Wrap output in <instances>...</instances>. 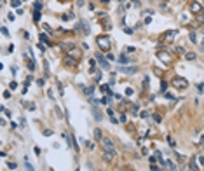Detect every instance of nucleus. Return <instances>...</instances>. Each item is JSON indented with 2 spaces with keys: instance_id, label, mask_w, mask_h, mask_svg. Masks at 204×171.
<instances>
[{
  "instance_id": "42",
  "label": "nucleus",
  "mask_w": 204,
  "mask_h": 171,
  "mask_svg": "<svg viewBox=\"0 0 204 171\" xmlns=\"http://www.w3.org/2000/svg\"><path fill=\"white\" fill-rule=\"evenodd\" d=\"M146 87H148V79L145 77V79H143V89H146Z\"/></svg>"
},
{
  "instance_id": "13",
  "label": "nucleus",
  "mask_w": 204,
  "mask_h": 171,
  "mask_svg": "<svg viewBox=\"0 0 204 171\" xmlns=\"http://www.w3.org/2000/svg\"><path fill=\"white\" fill-rule=\"evenodd\" d=\"M77 28L82 30V31H84V35H89V26H87V23H84V21H82V23H79V26H77Z\"/></svg>"
},
{
  "instance_id": "33",
  "label": "nucleus",
  "mask_w": 204,
  "mask_h": 171,
  "mask_svg": "<svg viewBox=\"0 0 204 171\" xmlns=\"http://www.w3.org/2000/svg\"><path fill=\"white\" fill-rule=\"evenodd\" d=\"M93 91H94V87H84V93H86V94H91Z\"/></svg>"
},
{
  "instance_id": "41",
  "label": "nucleus",
  "mask_w": 204,
  "mask_h": 171,
  "mask_svg": "<svg viewBox=\"0 0 204 171\" xmlns=\"http://www.w3.org/2000/svg\"><path fill=\"white\" fill-rule=\"evenodd\" d=\"M2 96H4L5 100H9V98H11V93H9V91H4V94H2Z\"/></svg>"
},
{
  "instance_id": "53",
  "label": "nucleus",
  "mask_w": 204,
  "mask_h": 171,
  "mask_svg": "<svg viewBox=\"0 0 204 171\" xmlns=\"http://www.w3.org/2000/svg\"><path fill=\"white\" fill-rule=\"evenodd\" d=\"M101 2H103V4H108V2H110V0H101Z\"/></svg>"
},
{
  "instance_id": "15",
  "label": "nucleus",
  "mask_w": 204,
  "mask_h": 171,
  "mask_svg": "<svg viewBox=\"0 0 204 171\" xmlns=\"http://www.w3.org/2000/svg\"><path fill=\"white\" fill-rule=\"evenodd\" d=\"M134 72H136V66H124L122 68V73H128V75H131Z\"/></svg>"
},
{
  "instance_id": "29",
  "label": "nucleus",
  "mask_w": 204,
  "mask_h": 171,
  "mask_svg": "<svg viewBox=\"0 0 204 171\" xmlns=\"http://www.w3.org/2000/svg\"><path fill=\"white\" fill-rule=\"evenodd\" d=\"M197 162H199V166L202 168L204 166V155H197Z\"/></svg>"
},
{
  "instance_id": "16",
  "label": "nucleus",
  "mask_w": 204,
  "mask_h": 171,
  "mask_svg": "<svg viewBox=\"0 0 204 171\" xmlns=\"http://www.w3.org/2000/svg\"><path fill=\"white\" fill-rule=\"evenodd\" d=\"M138 110H140V108H138L136 103H131V105H129V112L133 113V115H138Z\"/></svg>"
},
{
  "instance_id": "6",
  "label": "nucleus",
  "mask_w": 204,
  "mask_h": 171,
  "mask_svg": "<svg viewBox=\"0 0 204 171\" xmlns=\"http://www.w3.org/2000/svg\"><path fill=\"white\" fill-rule=\"evenodd\" d=\"M188 168H190V171H201V166L197 164V155H194L192 159L188 161Z\"/></svg>"
},
{
  "instance_id": "22",
  "label": "nucleus",
  "mask_w": 204,
  "mask_h": 171,
  "mask_svg": "<svg viewBox=\"0 0 204 171\" xmlns=\"http://www.w3.org/2000/svg\"><path fill=\"white\" fill-rule=\"evenodd\" d=\"M24 168H26V169H28V171H35V168H33V166H31V164H30V162H28V157L24 159Z\"/></svg>"
},
{
  "instance_id": "36",
  "label": "nucleus",
  "mask_w": 204,
  "mask_h": 171,
  "mask_svg": "<svg viewBox=\"0 0 204 171\" xmlns=\"http://www.w3.org/2000/svg\"><path fill=\"white\" fill-rule=\"evenodd\" d=\"M176 53H178V54H185V49L180 46V47H176Z\"/></svg>"
},
{
  "instance_id": "18",
  "label": "nucleus",
  "mask_w": 204,
  "mask_h": 171,
  "mask_svg": "<svg viewBox=\"0 0 204 171\" xmlns=\"http://www.w3.org/2000/svg\"><path fill=\"white\" fill-rule=\"evenodd\" d=\"M166 168H169V171H178V168L173 164V161H166Z\"/></svg>"
},
{
  "instance_id": "39",
  "label": "nucleus",
  "mask_w": 204,
  "mask_h": 171,
  "mask_svg": "<svg viewBox=\"0 0 204 171\" xmlns=\"http://www.w3.org/2000/svg\"><path fill=\"white\" fill-rule=\"evenodd\" d=\"M128 121V115L126 113H120V122H126Z\"/></svg>"
},
{
  "instance_id": "10",
  "label": "nucleus",
  "mask_w": 204,
  "mask_h": 171,
  "mask_svg": "<svg viewBox=\"0 0 204 171\" xmlns=\"http://www.w3.org/2000/svg\"><path fill=\"white\" fill-rule=\"evenodd\" d=\"M65 65L75 66L77 65V58H73V56H70V54H66V56H65Z\"/></svg>"
},
{
  "instance_id": "34",
  "label": "nucleus",
  "mask_w": 204,
  "mask_h": 171,
  "mask_svg": "<svg viewBox=\"0 0 204 171\" xmlns=\"http://www.w3.org/2000/svg\"><path fill=\"white\" fill-rule=\"evenodd\" d=\"M164 96H166V98H169V100H176L175 96L171 94V93H168V91H166V93H164Z\"/></svg>"
},
{
  "instance_id": "24",
  "label": "nucleus",
  "mask_w": 204,
  "mask_h": 171,
  "mask_svg": "<svg viewBox=\"0 0 204 171\" xmlns=\"http://www.w3.org/2000/svg\"><path fill=\"white\" fill-rule=\"evenodd\" d=\"M33 21H35V23H39V21H40V11H35V12H33Z\"/></svg>"
},
{
  "instance_id": "9",
  "label": "nucleus",
  "mask_w": 204,
  "mask_h": 171,
  "mask_svg": "<svg viewBox=\"0 0 204 171\" xmlns=\"http://www.w3.org/2000/svg\"><path fill=\"white\" fill-rule=\"evenodd\" d=\"M190 11H192L194 14H199V12L202 11V7H201V2H192V4H190Z\"/></svg>"
},
{
  "instance_id": "4",
  "label": "nucleus",
  "mask_w": 204,
  "mask_h": 171,
  "mask_svg": "<svg viewBox=\"0 0 204 171\" xmlns=\"http://www.w3.org/2000/svg\"><path fill=\"white\" fill-rule=\"evenodd\" d=\"M178 35V30H169L168 33H164L162 35V44H173V40H175V37Z\"/></svg>"
},
{
  "instance_id": "2",
  "label": "nucleus",
  "mask_w": 204,
  "mask_h": 171,
  "mask_svg": "<svg viewBox=\"0 0 204 171\" xmlns=\"http://www.w3.org/2000/svg\"><path fill=\"white\" fill-rule=\"evenodd\" d=\"M101 147H103V150H106V152H110L113 157L117 155V150H115V145H113V142H112L110 138H103L101 140Z\"/></svg>"
},
{
  "instance_id": "20",
  "label": "nucleus",
  "mask_w": 204,
  "mask_h": 171,
  "mask_svg": "<svg viewBox=\"0 0 204 171\" xmlns=\"http://www.w3.org/2000/svg\"><path fill=\"white\" fill-rule=\"evenodd\" d=\"M42 28L46 30V33H47V35H54V31L51 30V26H49V24H42Z\"/></svg>"
},
{
  "instance_id": "28",
  "label": "nucleus",
  "mask_w": 204,
  "mask_h": 171,
  "mask_svg": "<svg viewBox=\"0 0 204 171\" xmlns=\"http://www.w3.org/2000/svg\"><path fill=\"white\" fill-rule=\"evenodd\" d=\"M33 9L35 11H42V4L40 2H33Z\"/></svg>"
},
{
  "instance_id": "51",
  "label": "nucleus",
  "mask_w": 204,
  "mask_h": 171,
  "mask_svg": "<svg viewBox=\"0 0 204 171\" xmlns=\"http://www.w3.org/2000/svg\"><path fill=\"white\" fill-rule=\"evenodd\" d=\"M197 19H199V21H202V23H204V14H201V16H199Z\"/></svg>"
},
{
  "instance_id": "19",
  "label": "nucleus",
  "mask_w": 204,
  "mask_h": 171,
  "mask_svg": "<svg viewBox=\"0 0 204 171\" xmlns=\"http://www.w3.org/2000/svg\"><path fill=\"white\" fill-rule=\"evenodd\" d=\"M94 138H96V142H101V140H103V136H101V131L99 129H94Z\"/></svg>"
},
{
  "instance_id": "26",
  "label": "nucleus",
  "mask_w": 204,
  "mask_h": 171,
  "mask_svg": "<svg viewBox=\"0 0 204 171\" xmlns=\"http://www.w3.org/2000/svg\"><path fill=\"white\" fill-rule=\"evenodd\" d=\"M61 19H63V21H68V19H73V14H63V16H61Z\"/></svg>"
},
{
  "instance_id": "7",
  "label": "nucleus",
  "mask_w": 204,
  "mask_h": 171,
  "mask_svg": "<svg viewBox=\"0 0 204 171\" xmlns=\"http://www.w3.org/2000/svg\"><path fill=\"white\" fill-rule=\"evenodd\" d=\"M157 58L161 59V61H164V63H169V61H171V54L166 53V51H157Z\"/></svg>"
},
{
  "instance_id": "1",
  "label": "nucleus",
  "mask_w": 204,
  "mask_h": 171,
  "mask_svg": "<svg viewBox=\"0 0 204 171\" xmlns=\"http://www.w3.org/2000/svg\"><path fill=\"white\" fill-rule=\"evenodd\" d=\"M96 44L101 51H110L112 49V39L108 35H99L96 37Z\"/></svg>"
},
{
  "instance_id": "3",
  "label": "nucleus",
  "mask_w": 204,
  "mask_h": 171,
  "mask_svg": "<svg viewBox=\"0 0 204 171\" xmlns=\"http://www.w3.org/2000/svg\"><path fill=\"white\" fill-rule=\"evenodd\" d=\"M171 84H173V87H176V89H187L188 87V80L183 79V77H175Z\"/></svg>"
},
{
  "instance_id": "17",
  "label": "nucleus",
  "mask_w": 204,
  "mask_h": 171,
  "mask_svg": "<svg viewBox=\"0 0 204 171\" xmlns=\"http://www.w3.org/2000/svg\"><path fill=\"white\" fill-rule=\"evenodd\" d=\"M112 159H113V155H112L110 152H106V150H103V161H105V162H110Z\"/></svg>"
},
{
  "instance_id": "55",
  "label": "nucleus",
  "mask_w": 204,
  "mask_h": 171,
  "mask_svg": "<svg viewBox=\"0 0 204 171\" xmlns=\"http://www.w3.org/2000/svg\"><path fill=\"white\" fill-rule=\"evenodd\" d=\"M201 33H202V35H204V28H202V30H201Z\"/></svg>"
},
{
  "instance_id": "47",
  "label": "nucleus",
  "mask_w": 204,
  "mask_h": 171,
  "mask_svg": "<svg viewBox=\"0 0 204 171\" xmlns=\"http://www.w3.org/2000/svg\"><path fill=\"white\" fill-rule=\"evenodd\" d=\"M33 152H35L37 155H39V157H40V148H39V147H35V148H33Z\"/></svg>"
},
{
  "instance_id": "23",
  "label": "nucleus",
  "mask_w": 204,
  "mask_h": 171,
  "mask_svg": "<svg viewBox=\"0 0 204 171\" xmlns=\"http://www.w3.org/2000/svg\"><path fill=\"white\" fill-rule=\"evenodd\" d=\"M108 86H110V84H101V91H103L105 94H108V93H112L110 89H108Z\"/></svg>"
},
{
  "instance_id": "45",
  "label": "nucleus",
  "mask_w": 204,
  "mask_h": 171,
  "mask_svg": "<svg viewBox=\"0 0 204 171\" xmlns=\"http://www.w3.org/2000/svg\"><path fill=\"white\" fill-rule=\"evenodd\" d=\"M9 87H11V89H12V91H14V89L18 87V84H16V82H14V80H12V82H11V86H9Z\"/></svg>"
},
{
  "instance_id": "21",
  "label": "nucleus",
  "mask_w": 204,
  "mask_h": 171,
  "mask_svg": "<svg viewBox=\"0 0 204 171\" xmlns=\"http://www.w3.org/2000/svg\"><path fill=\"white\" fill-rule=\"evenodd\" d=\"M94 119H96V121H101V119H103V115H101V112H99L98 108H94Z\"/></svg>"
},
{
  "instance_id": "48",
  "label": "nucleus",
  "mask_w": 204,
  "mask_h": 171,
  "mask_svg": "<svg viewBox=\"0 0 204 171\" xmlns=\"http://www.w3.org/2000/svg\"><path fill=\"white\" fill-rule=\"evenodd\" d=\"M133 5L134 7H140V0H133Z\"/></svg>"
},
{
  "instance_id": "25",
  "label": "nucleus",
  "mask_w": 204,
  "mask_h": 171,
  "mask_svg": "<svg viewBox=\"0 0 204 171\" xmlns=\"http://www.w3.org/2000/svg\"><path fill=\"white\" fill-rule=\"evenodd\" d=\"M185 59H188V61H194V59H195V54H194V53H187V54H185Z\"/></svg>"
},
{
  "instance_id": "12",
  "label": "nucleus",
  "mask_w": 204,
  "mask_h": 171,
  "mask_svg": "<svg viewBox=\"0 0 204 171\" xmlns=\"http://www.w3.org/2000/svg\"><path fill=\"white\" fill-rule=\"evenodd\" d=\"M39 40L44 42L46 46H53V44H51V40H49V37H47V33H40V35H39Z\"/></svg>"
},
{
  "instance_id": "46",
  "label": "nucleus",
  "mask_w": 204,
  "mask_h": 171,
  "mask_svg": "<svg viewBox=\"0 0 204 171\" xmlns=\"http://www.w3.org/2000/svg\"><path fill=\"white\" fill-rule=\"evenodd\" d=\"M154 119H155V122H161V115H157V113H154Z\"/></svg>"
},
{
  "instance_id": "31",
  "label": "nucleus",
  "mask_w": 204,
  "mask_h": 171,
  "mask_svg": "<svg viewBox=\"0 0 204 171\" xmlns=\"http://www.w3.org/2000/svg\"><path fill=\"white\" fill-rule=\"evenodd\" d=\"M175 157H176V161H180V162H183V155H181V154H178V152H175Z\"/></svg>"
},
{
  "instance_id": "49",
  "label": "nucleus",
  "mask_w": 204,
  "mask_h": 171,
  "mask_svg": "<svg viewBox=\"0 0 204 171\" xmlns=\"http://www.w3.org/2000/svg\"><path fill=\"white\" fill-rule=\"evenodd\" d=\"M124 31H126L128 35H131V33H133V30H131V28H124Z\"/></svg>"
},
{
  "instance_id": "56",
  "label": "nucleus",
  "mask_w": 204,
  "mask_h": 171,
  "mask_svg": "<svg viewBox=\"0 0 204 171\" xmlns=\"http://www.w3.org/2000/svg\"><path fill=\"white\" fill-rule=\"evenodd\" d=\"M133 171H134V169H133Z\"/></svg>"
},
{
  "instance_id": "43",
  "label": "nucleus",
  "mask_w": 204,
  "mask_h": 171,
  "mask_svg": "<svg viewBox=\"0 0 204 171\" xmlns=\"http://www.w3.org/2000/svg\"><path fill=\"white\" fill-rule=\"evenodd\" d=\"M161 89L166 93V89H168V84H166V82H161Z\"/></svg>"
},
{
  "instance_id": "27",
  "label": "nucleus",
  "mask_w": 204,
  "mask_h": 171,
  "mask_svg": "<svg viewBox=\"0 0 204 171\" xmlns=\"http://www.w3.org/2000/svg\"><path fill=\"white\" fill-rule=\"evenodd\" d=\"M70 53H72V54H73V58H77V59L80 58V51H77V49H72Z\"/></svg>"
},
{
  "instance_id": "40",
  "label": "nucleus",
  "mask_w": 204,
  "mask_h": 171,
  "mask_svg": "<svg viewBox=\"0 0 204 171\" xmlns=\"http://www.w3.org/2000/svg\"><path fill=\"white\" fill-rule=\"evenodd\" d=\"M2 35H4V37H7V35H9V30H7L5 26H4V28H2Z\"/></svg>"
},
{
  "instance_id": "35",
  "label": "nucleus",
  "mask_w": 204,
  "mask_h": 171,
  "mask_svg": "<svg viewBox=\"0 0 204 171\" xmlns=\"http://www.w3.org/2000/svg\"><path fill=\"white\" fill-rule=\"evenodd\" d=\"M106 59H108V61H113V59H115V56H113L112 53H108V54H106Z\"/></svg>"
},
{
  "instance_id": "50",
  "label": "nucleus",
  "mask_w": 204,
  "mask_h": 171,
  "mask_svg": "<svg viewBox=\"0 0 204 171\" xmlns=\"http://www.w3.org/2000/svg\"><path fill=\"white\" fill-rule=\"evenodd\" d=\"M77 5L82 7V5H84V0H77Z\"/></svg>"
},
{
  "instance_id": "8",
  "label": "nucleus",
  "mask_w": 204,
  "mask_h": 171,
  "mask_svg": "<svg viewBox=\"0 0 204 171\" xmlns=\"http://www.w3.org/2000/svg\"><path fill=\"white\" fill-rule=\"evenodd\" d=\"M59 47H61V51H65V53H66V51L70 53L72 49H75V44H73V42H61Z\"/></svg>"
},
{
  "instance_id": "52",
  "label": "nucleus",
  "mask_w": 204,
  "mask_h": 171,
  "mask_svg": "<svg viewBox=\"0 0 204 171\" xmlns=\"http://www.w3.org/2000/svg\"><path fill=\"white\" fill-rule=\"evenodd\" d=\"M199 145H204V136H201V142H199Z\"/></svg>"
},
{
  "instance_id": "32",
  "label": "nucleus",
  "mask_w": 204,
  "mask_h": 171,
  "mask_svg": "<svg viewBox=\"0 0 204 171\" xmlns=\"http://www.w3.org/2000/svg\"><path fill=\"white\" fill-rule=\"evenodd\" d=\"M188 39L192 42H195V39H197V35H195V31H190V35H188Z\"/></svg>"
},
{
  "instance_id": "5",
  "label": "nucleus",
  "mask_w": 204,
  "mask_h": 171,
  "mask_svg": "<svg viewBox=\"0 0 204 171\" xmlns=\"http://www.w3.org/2000/svg\"><path fill=\"white\" fill-rule=\"evenodd\" d=\"M94 58H96V61H98V63H99L101 66H103L105 70H108V68H110V61L106 59V56H101V54H96Z\"/></svg>"
},
{
  "instance_id": "38",
  "label": "nucleus",
  "mask_w": 204,
  "mask_h": 171,
  "mask_svg": "<svg viewBox=\"0 0 204 171\" xmlns=\"http://www.w3.org/2000/svg\"><path fill=\"white\" fill-rule=\"evenodd\" d=\"M7 18H9V21H14V19H16V14H14V12H11Z\"/></svg>"
},
{
  "instance_id": "14",
  "label": "nucleus",
  "mask_w": 204,
  "mask_h": 171,
  "mask_svg": "<svg viewBox=\"0 0 204 171\" xmlns=\"http://www.w3.org/2000/svg\"><path fill=\"white\" fill-rule=\"evenodd\" d=\"M117 61H119L120 65H128V63L131 61V59H129L128 56H126V54H122V56H119V58H117Z\"/></svg>"
},
{
  "instance_id": "44",
  "label": "nucleus",
  "mask_w": 204,
  "mask_h": 171,
  "mask_svg": "<svg viewBox=\"0 0 204 171\" xmlns=\"http://www.w3.org/2000/svg\"><path fill=\"white\" fill-rule=\"evenodd\" d=\"M7 166H9V169H16V162H9Z\"/></svg>"
},
{
  "instance_id": "37",
  "label": "nucleus",
  "mask_w": 204,
  "mask_h": 171,
  "mask_svg": "<svg viewBox=\"0 0 204 171\" xmlns=\"http://www.w3.org/2000/svg\"><path fill=\"white\" fill-rule=\"evenodd\" d=\"M53 135V129H44V136H51Z\"/></svg>"
},
{
  "instance_id": "11",
  "label": "nucleus",
  "mask_w": 204,
  "mask_h": 171,
  "mask_svg": "<svg viewBox=\"0 0 204 171\" xmlns=\"http://www.w3.org/2000/svg\"><path fill=\"white\" fill-rule=\"evenodd\" d=\"M154 155H155V159L161 162V166H164V168H166V159L162 157V154L159 152V150H155V152H154Z\"/></svg>"
},
{
  "instance_id": "54",
  "label": "nucleus",
  "mask_w": 204,
  "mask_h": 171,
  "mask_svg": "<svg viewBox=\"0 0 204 171\" xmlns=\"http://www.w3.org/2000/svg\"><path fill=\"white\" fill-rule=\"evenodd\" d=\"M195 2H201V4H202V2H204V0H195Z\"/></svg>"
},
{
  "instance_id": "30",
  "label": "nucleus",
  "mask_w": 204,
  "mask_h": 171,
  "mask_svg": "<svg viewBox=\"0 0 204 171\" xmlns=\"http://www.w3.org/2000/svg\"><path fill=\"white\" fill-rule=\"evenodd\" d=\"M21 2H23V0H12L11 4H12V7H18V9H19V5H21Z\"/></svg>"
}]
</instances>
